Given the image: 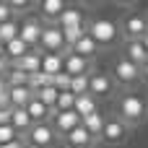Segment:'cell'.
Instances as JSON below:
<instances>
[{"label": "cell", "mask_w": 148, "mask_h": 148, "mask_svg": "<svg viewBox=\"0 0 148 148\" xmlns=\"http://www.w3.org/2000/svg\"><path fill=\"white\" fill-rule=\"evenodd\" d=\"M117 109H120V120H122L125 125H140V122L146 120V114H148L146 99L138 96V94H125V96H120Z\"/></svg>", "instance_id": "1"}, {"label": "cell", "mask_w": 148, "mask_h": 148, "mask_svg": "<svg viewBox=\"0 0 148 148\" xmlns=\"http://www.w3.org/2000/svg\"><path fill=\"white\" fill-rule=\"evenodd\" d=\"M88 36L99 44V47H112L120 36V26L112 21V18H94L88 26H86Z\"/></svg>", "instance_id": "2"}, {"label": "cell", "mask_w": 148, "mask_h": 148, "mask_svg": "<svg viewBox=\"0 0 148 148\" xmlns=\"http://www.w3.org/2000/svg\"><path fill=\"white\" fill-rule=\"evenodd\" d=\"M39 52L42 55H68L70 49L65 47V36L57 26H44L42 31V39H39Z\"/></svg>", "instance_id": "3"}, {"label": "cell", "mask_w": 148, "mask_h": 148, "mask_svg": "<svg viewBox=\"0 0 148 148\" xmlns=\"http://www.w3.org/2000/svg\"><path fill=\"white\" fill-rule=\"evenodd\" d=\"M122 34L127 36V42H140L148 34V18L143 13H130L122 21Z\"/></svg>", "instance_id": "4"}, {"label": "cell", "mask_w": 148, "mask_h": 148, "mask_svg": "<svg viewBox=\"0 0 148 148\" xmlns=\"http://www.w3.org/2000/svg\"><path fill=\"white\" fill-rule=\"evenodd\" d=\"M55 140H57V133H55V127H52L49 122H44V125H34V127L29 130V135H26V143L39 146V148H52Z\"/></svg>", "instance_id": "5"}, {"label": "cell", "mask_w": 148, "mask_h": 148, "mask_svg": "<svg viewBox=\"0 0 148 148\" xmlns=\"http://www.w3.org/2000/svg\"><path fill=\"white\" fill-rule=\"evenodd\" d=\"M114 81L122 83V86H133L135 81H140V68L133 65L127 57H120L114 62Z\"/></svg>", "instance_id": "6"}, {"label": "cell", "mask_w": 148, "mask_h": 148, "mask_svg": "<svg viewBox=\"0 0 148 148\" xmlns=\"http://www.w3.org/2000/svg\"><path fill=\"white\" fill-rule=\"evenodd\" d=\"M125 138H127V125H125L120 117H112V120L104 122V130H101V140H104V143L120 146Z\"/></svg>", "instance_id": "7"}, {"label": "cell", "mask_w": 148, "mask_h": 148, "mask_svg": "<svg viewBox=\"0 0 148 148\" xmlns=\"http://www.w3.org/2000/svg\"><path fill=\"white\" fill-rule=\"evenodd\" d=\"M114 91V81L107 75V73H94L88 78V94L94 99H107L109 94Z\"/></svg>", "instance_id": "8"}, {"label": "cell", "mask_w": 148, "mask_h": 148, "mask_svg": "<svg viewBox=\"0 0 148 148\" xmlns=\"http://www.w3.org/2000/svg\"><path fill=\"white\" fill-rule=\"evenodd\" d=\"M10 68H13V70H21V73H26V75L42 73V52H39V49H31V52L23 55L21 60H13Z\"/></svg>", "instance_id": "9"}, {"label": "cell", "mask_w": 148, "mask_h": 148, "mask_svg": "<svg viewBox=\"0 0 148 148\" xmlns=\"http://www.w3.org/2000/svg\"><path fill=\"white\" fill-rule=\"evenodd\" d=\"M42 31H44V26L36 21V18H26L23 23H21V31H18V36L29 44V47H34V49H39V39H42Z\"/></svg>", "instance_id": "10"}, {"label": "cell", "mask_w": 148, "mask_h": 148, "mask_svg": "<svg viewBox=\"0 0 148 148\" xmlns=\"http://www.w3.org/2000/svg\"><path fill=\"white\" fill-rule=\"evenodd\" d=\"M81 125V117L75 114V109L73 112H55V117H52V127H55V133H60L62 138L70 133V130H75Z\"/></svg>", "instance_id": "11"}, {"label": "cell", "mask_w": 148, "mask_h": 148, "mask_svg": "<svg viewBox=\"0 0 148 148\" xmlns=\"http://www.w3.org/2000/svg\"><path fill=\"white\" fill-rule=\"evenodd\" d=\"M88 68H91V60L75 55L73 49L65 55V73H68L70 78H75V75H88Z\"/></svg>", "instance_id": "12"}, {"label": "cell", "mask_w": 148, "mask_h": 148, "mask_svg": "<svg viewBox=\"0 0 148 148\" xmlns=\"http://www.w3.org/2000/svg\"><path fill=\"white\" fill-rule=\"evenodd\" d=\"M65 143H68V148H91L96 143V138H94L83 125H78L75 130H70V133L65 135Z\"/></svg>", "instance_id": "13"}, {"label": "cell", "mask_w": 148, "mask_h": 148, "mask_svg": "<svg viewBox=\"0 0 148 148\" xmlns=\"http://www.w3.org/2000/svg\"><path fill=\"white\" fill-rule=\"evenodd\" d=\"M8 96H10V107L13 109H26L34 99H36V94L29 88V86H18V88H10L8 91Z\"/></svg>", "instance_id": "14"}, {"label": "cell", "mask_w": 148, "mask_h": 148, "mask_svg": "<svg viewBox=\"0 0 148 148\" xmlns=\"http://www.w3.org/2000/svg\"><path fill=\"white\" fill-rule=\"evenodd\" d=\"M57 29H75V26H83V10L78 8H65L62 16L55 21Z\"/></svg>", "instance_id": "15"}, {"label": "cell", "mask_w": 148, "mask_h": 148, "mask_svg": "<svg viewBox=\"0 0 148 148\" xmlns=\"http://www.w3.org/2000/svg\"><path fill=\"white\" fill-rule=\"evenodd\" d=\"M125 57H127L133 65L143 68L148 62V52H146V47H143V42H127V44H125Z\"/></svg>", "instance_id": "16"}, {"label": "cell", "mask_w": 148, "mask_h": 148, "mask_svg": "<svg viewBox=\"0 0 148 148\" xmlns=\"http://www.w3.org/2000/svg\"><path fill=\"white\" fill-rule=\"evenodd\" d=\"M68 5L62 3V0H42L39 3V10H42V16L47 18V21H52V26H55V21L62 16V10H65Z\"/></svg>", "instance_id": "17"}, {"label": "cell", "mask_w": 148, "mask_h": 148, "mask_svg": "<svg viewBox=\"0 0 148 148\" xmlns=\"http://www.w3.org/2000/svg\"><path fill=\"white\" fill-rule=\"evenodd\" d=\"M10 125L16 127L18 138H26V135H29V130L34 127V122H31V117H29V112H26V109H13V120H10Z\"/></svg>", "instance_id": "18"}, {"label": "cell", "mask_w": 148, "mask_h": 148, "mask_svg": "<svg viewBox=\"0 0 148 148\" xmlns=\"http://www.w3.org/2000/svg\"><path fill=\"white\" fill-rule=\"evenodd\" d=\"M42 73H47V75L65 73V57L62 55H42Z\"/></svg>", "instance_id": "19"}, {"label": "cell", "mask_w": 148, "mask_h": 148, "mask_svg": "<svg viewBox=\"0 0 148 148\" xmlns=\"http://www.w3.org/2000/svg\"><path fill=\"white\" fill-rule=\"evenodd\" d=\"M104 122H107V120H104V114H101V112H94V114H88V117H83V120H81V125H83V127H86L96 140H101Z\"/></svg>", "instance_id": "20"}, {"label": "cell", "mask_w": 148, "mask_h": 148, "mask_svg": "<svg viewBox=\"0 0 148 148\" xmlns=\"http://www.w3.org/2000/svg\"><path fill=\"white\" fill-rule=\"evenodd\" d=\"M75 114L83 120V117H88V114H94V112H99L96 109V99L91 96V94H83V96H75Z\"/></svg>", "instance_id": "21"}, {"label": "cell", "mask_w": 148, "mask_h": 148, "mask_svg": "<svg viewBox=\"0 0 148 148\" xmlns=\"http://www.w3.org/2000/svg\"><path fill=\"white\" fill-rule=\"evenodd\" d=\"M29 52H31V47H29L21 36L5 44V55H8V60H10V62H13V60H21V57H23V55H29Z\"/></svg>", "instance_id": "22"}, {"label": "cell", "mask_w": 148, "mask_h": 148, "mask_svg": "<svg viewBox=\"0 0 148 148\" xmlns=\"http://www.w3.org/2000/svg\"><path fill=\"white\" fill-rule=\"evenodd\" d=\"M73 52H75V55H81V57H86V60H91V57L99 52V44H96V42H94L88 34H86V36H83V39H81V42L73 47Z\"/></svg>", "instance_id": "23"}, {"label": "cell", "mask_w": 148, "mask_h": 148, "mask_svg": "<svg viewBox=\"0 0 148 148\" xmlns=\"http://www.w3.org/2000/svg\"><path fill=\"white\" fill-rule=\"evenodd\" d=\"M18 31H21V23L13 18L8 23H0V44H8L13 39H18Z\"/></svg>", "instance_id": "24"}, {"label": "cell", "mask_w": 148, "mask_h": 148, "mask_svg": "<svg viewBox=\"0 0 148 148\" xmlns=\"http://www.w3.org/2000/svg\"><path fill=\"white\" fill-rule=\"evenodd\" d=\"M60 31H62V36H65V47H68V49H73V47H75V44H78V42H81L86 34H88V31H86V26H75V29H60Z\"/></svg>", "instance_id": "25"}, {"label": "cell", "mask_w": 148, "mask_h": 148, "mask_svg": "<svg viewBox=\"0 0 148 148\" xmlns=\"http://www.w3.org/2000/svg\"><path fill=\"white\" fill-rule=\"evenodd\" d=\"M57 96H60V91H57L55 86H44V88H39V91H36V99H39L44 107H49V109H55V107H57Z\"/></svg>", "instance_id": "26"}, {"label": "cell", "mask_w": 148, "mask_h": 148, "mask_svg": "<svg viewBox=\"0 0 148 148\" xmlns=\"http://www.w3.org/2000/svg\"><path fill=\"white\" fill-rule=\"evenodd\" d=\"M88 78H91V75H75V78L70 81V94H73V96L88 94Z\"/></svg>", "instance_id": "27"}, {"label": "cell", "mask_w": 148, "mask_h": 148, "mask_svg": "<svg viewBox=\"0 0 148 148\" xmlns=\"http://www.w3.org/2000/svg\"><path fill=\"white\" fill-rule=\"evenodd\" d=\"M5 81H8V88L29 86V75H26V73H21V70H13V68H10V73L5 75Z\"/></svg>", "instance_id": "28"}, {"label": "cell", "mask_w": 148, "mask_h": 148, "mask_svg": "<svg viewBox=\"0 0 148 148\" xmlns=\"http://www.w3.org/2000/svg\"><path fill=\"white\" fill-rule=\"evenodd\" d=\"M73 107H75V96H73L70 91H62V94L57 96V107H55V112H73Z\"/></svg>", "instance_id": "29"}, {"label": "cell", "mask_w": 148, "mask_h": 148, "mask_svg": "<svg viewBox=\"0 0 148 148\" xmlns=\"http://www.w3.org/2000/svg\"><path fill=\"white\" fill-rule=\"evenodd\" d=\"M70 81H73V78H70L68 73H57V75H52V86H55L60 94H62V91H70Z\"/></svg>", "instance_id": "30"}, {"label": "cell", "mask_w": 148, "mask_h": 148, "mask_svg": "<svg viewBox=\"0 0 148 148\" xmlns=\"http://www.w3.org/2000/svg\"><path fill=\"white\" fill-rule=\"evenodd\" d=\"M13 140H18V133H16V127H13V125H5V127H0V146H8V143H13Z\"/></svg>", "instance_id": "31"}, {"label": "cell", "mask_w": 148, "mask_h": 148, "mask_svg": "<svg viewBox=\"0 0 148 148\" xmlns=\"http://www.w3.org/2000/svg\"><path fill=\"white\" fill-rule=\"evenodd\" d=\"M8 21H13V10L8 3H0V23H8Z\"/></svg>", "instance_id": "32"}, {"label": "cell", "mask_w": 148, "mask_h": 148, "mask_svg": "<svg viewBox=\"0 0 148 148\" xmlns=\"http://www.w3.org/2000/svg\"><path fill=\"white\" fill-rule=\"evenodd\" d=\"M8 5H10V10H13V13H23L31 3H26V0H10Z\"/></svg>", "instance_id": "33"}, {"label": "cell", "mask_w": 148, "mask_h": 148, "mask_svg": "<svg viewBox=\"0 0 148 148\" xmlns=\"http://www.w3.org/2000/svg\"><path fill=\"white\" fill-rule=\"evenodd\" d=\"M10 120H13V109H0V127L10 125Z\"/></svg>", "instance_id": "34"}, {"label": "cell", "mask_w": 148, "mask_h": 148, "mask_svg": "<svg viewBox=\"0 0 148 148\" xmlns=\"http://www.w3.org/2000/svg\"><path fill=\"white\" fill-rule=\"evenodd\" d=\"M10 73V60L8 57H0V78H5Z\"/></svg>", "instance_id": "35"}, {"label": "cell", "mask_w": 148, "mask_h": 148, "mask_svg": "<svg viewBox=\"0 0 148 148\" xmlns=\"http://www.w3.org/2000/svg\"><path fill=\"white\" fill-rule=\"evenodd\" d=\"M8 91H10V88H8V81H5V78H0V96H3V94H8Z\"/></svg>", "instance_id": "36"}, {"label": "cell", "mask_w": 148, "mask_h": 148, "mask_svg": "<svg viewBox=\"0 0 148 148\" xmlns=\"http://www.w3.org/2000/svg\"><path fill=\"white\" fill-rule=\"evenodd\" d=\"M0 148H23V140L18 138V140H13V143H8V146H0Z\"/></svg>", "instance_id": "37"}, {"label": "cell", "mask_w": 148, "mask_h": 148, "mask_svg": "<svg viewBox=\"0 0 148 148\" xmlns=\"http://www.w3.org/2000/svg\"><path fill=\"white\" fill-rule=\"evenodd\" d=\"M140 78H143V81H146V83H148V62H146V65H143V68H140Z\"/></svg>", "instance_id": "38"}, {"label": "cell", "mask_w": 148, "mask_h": 148, "mask_svg": "<svg viewBox=\"0 0 148 148\" xmlns=\"http://www.w3.org/2000/svg\"><path fill=\"white\" fill-rule=\"evenodd\" d=\"M140 42H143V47H146V52H148V34L143 36V39H140Z\"/></svg>", "instance_id": "39"}, {"label": "cell", "mask_w": 148, "mask_h": 148, "mask_svg": "<svg viewBox=\"0 0 148 148\" xmlns=\"http://www.w3.org/2000/svg\"><path fill=\"white\" fill-rule=\"evenodd\" d=\"M0 57H8V55H5V44H0Z\"/></svg>", "instance_id": "40"}, {"label": "cell", "mask_w": 148, "mask_h": 148, "mask_svg": "<svg viewBox=\"0 0 148 148\" xmlns=\"http://www.w3.org/2000/svg\"><path fill=\"white\" fill-rule=\"evenodd\" d=\"M23 148H39V146H31V143H23Z\"/></svg>", "instance_id": "41"}]
</instances>
